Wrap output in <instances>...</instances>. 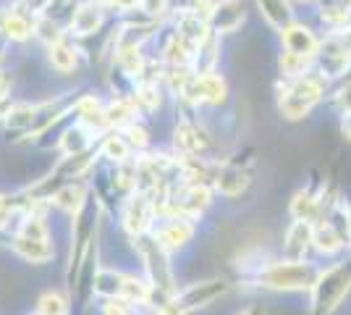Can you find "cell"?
<instances>
[{"mask_svg": "<svg viewBox=\"0 0 351 315\" xmlns=\"http://www.w3.org/2000/svg\"><path fill=\"white\" fill-rule=\"evenodd\" d=\"M320 195L309 192V189H299L291 200V215L293 221H315L320 215Z\"/></svg>", "mask_w": 351, "mask_h": 315, "instance_id": "cell-21", "label": "cell"}, {"mask_svg": "<svg viewBox=\"0 0 351 315\" xmlns=\"http://www.w3.org/2000/svg\"><path fill=\"white\" fill-rule=\"evenodd\" d=\"M257 5H260V14H263L273 27L283 30V27L291 24L293 11L286 0H257Z\"/></svg>", "mask_w": 351, "mask_h": 315, "instance_id": "cell-22", "label": "cell"}, {"mask_svg": "<svg viewBox=\"0 0 351 315\" xmlns=\"http://www.w3.org/2000/svg\"><path fill=\"white\" fill-rule=\"evenodd\" d=\"M11 250L29 266H47L56 257V244L50 240H27V237H11Z\"/></svg>", "mask_w": 351, "mask_h": 315, "instance_id": "cell-10", "label": "cell"}, {"mask_svg": "<svg viewBox=\"0 0 351 315\" xmlns=\"http://www.w3.org/2000/svg\"><path fill=\"white\" fill-rule=\"evenodd\" d=\"M302 3H309V0H302Z\"/></svg>", "mask_w": 351, "mask_h": 315, "instance_id": "cell-36", "label": "cell"}, {"mask_svg": "<svg viewBox=\"0 0 351 315\" xmlns=\"http://www.w3.org/2000/svg\"><path fill=\"white\" fill-rule=\"evenodd\" d=\"M280 66V74L286 76V79H302V76H307V69H309V60L307 58H299V56H291V53H283L278 60Z\"/></svg>", "mask_w": 351, "mask_h": 315, "instance_id": "cell-25", "label": "cell"}, {"mask_svg": "<svg viewBox=\"0 0 351 315\" xmlns=\"http://www.w3.org/2000/svg\"><path fill=\"white\" fill-rule=\"evenodd\" d=\"M249 187V174L236 163L215 165V176H213V189L223 197H239Z\"/></svg>", "mask_w": 351, "mask_h": 315, "instance_id": "cell-11", "label": "cell"}, {"mask_svg": "<svg viewBox=\"0 0 351 315\" xmlns=\"http://www.w3.org/2000/svg\"><path fill=\"white\" fill-rule=\"evenodd\" d=\"M123 279H126L123 270L100 266L97 273H95V297H100V300H116V297H121Z\"/></svg>", "mask_w": 351, "mask_h": 315, "instance_id": "cell-19", "label": "cell"}, {"mask_svg": "<svg viewBox=\"0 0 351 315\" xmlns=\"http://www.w3.org/2000/svg\"><path fill=\"white\" fill-rule=\"evenodd\" d=\"M97 152H100V158L108 161L110 165H121V163H126V161H132L134 150L129 148V142L123 139L121 132H108V135L100 137Z\"/></svg>", "mask_w": 351, "mask_h": 315, "instance_id": "cell-18", "label": "cell"}, {"mask_svg": "<svg viewBox=\"0 0 351 315\" xmlns=\"http://www.w3.org/2000/svg\"><path fill=\"white\" fill-rule=\"evenodd\" d=\"M341 135H343L346 142H351V110H346L343 119H341Z\"/></svg>", "mask_w": 351, "mask_h": 315, "instance_id": "cell-31", "label": "cell"}, {"mask_svg": "<svg viewBox=\"0 0 351 315\" xmlns=\"http://www.w3.org/2000/svg\"><path fill=\"white\" fill-rule=\"evenodd\" d=\"M121 135H123V139L129 142V148H132V150H136L139 155H145V150L149 148V132H147L139 121L132 124V126H126Z\"/></svg>", "mask_w": 351, "mask_h": 315, "instance_id": "cell-26", "label": "cell"}, {"mask_svg": "<svg viewBox=\"0 0 351 315\" xmlns=\"http://www.w3.org/2000/svg\"><path fill=\"white\" fill-rule=\"evenodd\" d=\"M280 43L286 47V53L299 56V58L315 60L320 53V40L315 37V32L304 24H299V21H291L289 27L280 30Z\"/></svg>", "mask_w": 351, "mask_h": 315, "instance_id": "cell-7", "label": "cell"}, {"mask_svg": "<svg viewBox=\"0 0 351 315\" xmlns=\"http://www.w3.org/2000/svg\"><path fill=\"white\" fill-rule=\"evenodd\" d=\"M34 21L37 19L24 14L21 8H11L0 16V32L8 37V43H27L29 37H34Z\"/></svg>", "mask_w": 351, "mask_h": 315, "instance_id": "cell-15", "label": "cell"}, {"mask_svg": "<svg viewBox=\"0 0 351 315\" xmlns=\"http://www.w3.org/2000/svg\"><path fill=\"white\" fill-rule=\"evenodd\" d=\"M320 279V268L312 266L307 260H273V263H263V268H257L254 281L263 289H273V292H304L317 284Z\"/></svg>", "mask_w": 351, "mask_h": 315, "instance_id": "cell-1", "label": "cell"}, {"mask_svg": "<svg viewBox=\"0 0 351 315\" xmlns=\"http://www.w3.org/2000/svg\"><path fill=\"white\" fill-rule=\"evenodd\" d=\"M37 315H69L71 313V305H69V297H63L60 292H45L37 300Z\"/></svg>", "mask_w": 351, "mask_h": 315, "instance_id": "cell-24", "label": "cell"}, {"mask_svg": "<svg viewBox=\"0 0 351 315\" xmlns=\"http://www.w3.org/2000/svg\"><path fill=\"white\" fill-rule=\"evenodd\" d=\"M158 224V210H155V200L152 195H139L134 192L123 200V208H121V226L123 231L136 240V237H145L152 234V229Z\"/></svg>", "mask_w": 351, "mask_h": 315, "instance_id": "cell-4", "label": "cell"}, {"mask_svg": "<svg viewBox=\"0 0 351 315\" xmlns=\"http://www.w3.org/2000/svg\"><path fill=\"white\" fill-rule=\"evenodd\" d=\"M349 244H351V208H349Z\"/></svg>", "mask_w": 351, "mask_h": 315, "instance_id": "cell-34", "label": "cell"}, {"mask_svg": "<svg viewBox=\"0 0 351 315\" xmlns=\"http://www.w3.org/2000/svg\"><path fill=\"white\" fill-rule=\"evenodd\" d=\"M152 237L160 242L168 253L184 250V247L194 240V221H189V218H181V215L160 218L158 229H152Z\"/></svg>", "mask_w": 351, "mask_h": 315, "instance_id": "cell-6", "label": "cell"}, {"mask_svg": "<svg viewBox=\"0 0 351 315\" xmlns=\"http://www.w3.org/2000/svg\"><path fill=\"white\" fill-rule=\"evenodd\" d=\"M47 63H50L53 71H58V74H71L73 69L79 66V50H76V45H71L69 40H63L58 45L47 47Z\"/></svg>", "mask_w": 351, "mask_h": 315, "instance_id": "cell-20", "label": "cell"}, {"mask_svg": "<svg viewBox=\"0 0 351 315\" xmlns=\"http://www.w3.org/2000/svg\"><path fill=\"white\" fill-rule=\"evenodd\" d=\"M325 95V79L322 76H302L289 82L278 95V110L286 121L304 119L309 110L322 100Z\"/></svg>", "mask_w": 351, "mask_h": 315, "instance_id": "cell-2", "label": "cell"}, {"mask_svg": "<svg viewBox=\"0 0 351 315\" xmlns=\"http://www.w3.org/2000/svg\"><path fill=\"white\" fill-rule=\"evenodd\" d=\"M349 234L343 229H338L330 218H325L320 224H315V237H312V247L322 253V255H336L349 244Z\"/></svg>", "mask_w": 351, "mask_h": 315, "instance_id": "cell-14", "label": "cell"}, {"mask_svg": "<svg viewBox=\"0 0 351 315\" xmlns=\"http://www.w3.org/2000/svg\"><path fill=\"white\" fill-rule=\"evenodd\" d=\"M349 292L351 266H330L328 270H320L317 284L312 286V313L333 315Z\"/></svg>", "mask_w": 351, "mask_h": 315, "instance_id": "cell-3", "label": "cell"}, {"mask_svg": "<svg viewBox=\"0 0 351 315\" xmlns=\"http://www.w3.org/2000/svg\"><path fill=\"white\" fill-rule=\"evenodd\" d=\"M34 119H37V103H14L3 110V124H5V129L21 137L32 135Z\"/></svg>", "mask_w": 351, "mask_h": 315, "instance_id": "cell-16", "label": "cell"}, {"mask_svg": "<svg viewBox=\"0 0 351 315\" xmlns=\"http://www.w3.org/2000/svg\"><path fill=\"white\" fill-rule=\"evenodd\" d=\"M87 202H89V187L84 181H69V184H63L58 192L53 195V200H50L53 208H58L60 213H66L71 218L79 215Z\"/></svg>", "mask_w": 351, "mask_h": 315, "instance_id": "cell-12", "label": "cell"}, {"mask_svg": "<svg viewBox=\"0 0 351 315\" xmlns=\"http://www.w3.org/2000/svg\"><path fill=\"white\" fill-rule=\"evenodd\" d=\"M312 237H315V224L312 221H293L286 229V237H283L286 260H304L307 250L312 247Z\"/></svg>", "mask_w": 351, "mask_h": 315, "instance_id": "cell-13", "label": "cell"}, {"mask_svg": "<svg viewBox=\"0 0 351 315\" xmlns=\"http://www.w3.org/2000/svg\"><path fill=\"white\" fill-rule=\"evenodd\" d=\"M343 3H346V5H351V0H343Z\"/></svg>", "mask_w": 351, "mask_h": 315, "instance_id": "cell-35", "label": "cell"}, {"mask_svg": "<svg viewBox=\"0 0 351 315\" xmlns=\"http://www.w3.org/2000/svg\"><path fill=\"white\" fill-rule=\"evenodd\" d=\"M136 116H139V108L134 105L132 97H116L105 105V119L110 132H123L126 126L136 124Z\"/></svg>", "mask_w": 351, "mask_h": 315, "instance_id": "cell-17", "label": "cell"}, {"mask_svg": "<svg viewBox=\"0 0 351 315\" xmlns=\"http://www.w3.org/2000/svg\"><path fill=\"white\" fill-rule=\"evenodd\" d=\"M103 21H105L103 5H97V3H92V0H84V3L76 5L71 21H69V34L79 37V40L95 37V34L100 32V27H103Z\"/></svg>", "mask_w": 351, "mask_h": 315, "instance_id": "cell-8", "label": "cell"}, {"mask_svg": "<svg viewBox=\"0 0 351 315\" xmlns=\"http://www.w3.org/2000/svg\"><path fill=\"white\" fill-rule=\"evenodd\" d=\"M66 34H69V32H63V24L53 21V19H47V16H37V21H34V37L43 43L45 50H47L50 45L63 43Z\"/></svg>", "mask_w": 351, "mask_h": 315, "instance_id": "cell-23", "label": "cell"}, {"mask_svg": "<svg viewBox=\"0 0 351 315\" xmlns=\"http://www.w3.org/2000/svg\"><path fill=\"white\" fill-rule=\"evenodd\" d=\"M247 19L244 11V3L241 0H218L215 5V14L210 19V32L213 34H234Z\"/></svg>", "mask_w": 351, "mask_h": 315, "instance_id": "cell-9", "label": "cell"}, {"mask_svg": "<svg viewBox=\"0 0 351 315\" xmlns=\"http://www.w3.org/2000/svg\"><path fill=\"white\" fill-rule=\"evenodd\" d=\"M320 19L328 27H343L351 19V8L349 5H328V8H322Z\"/></svg>", "mask_w": 351, "mask_h": 315, "instance_id": "cell-27", "label": "cell"}, {"mask_svg": "<svg viewBox=\"0 0 351 315\" xmlns=\"http://www.w3.org/2000/svg\"><path fill=\"white\" fill-rule=\"evenodd\" d=\"M239 315H265V310H263V305H249L247 310H241Z\"/></svg>", "mask_w": 351, "mask_h": 315, "instance_id": "cell-33", "label": "cell"}, {"mask_svg": "<svg viewBox=\"0 0 351 315\" xmlns=\"http://www.w3.org/2000/svg\"><path fill=\"white\" fill-rule=\"evenodd\" d=\"M336 105L346 113V110H351V84H346L343 90L336 95Z\"/></svg>", "mask_w": 351, "mask_h": 315, "instance_id": "cell-30", "label": "cell"}, {"mask_svg": "<svg viewBox=\"0 0 351 315\" xmlns=\"http://www.w3.org/2000/svg\"><path fill=\"white\" fill-rule=\"evenodd\" d=\"M139 11L147 19L158 21V19H162V16L171 11V0H139Z\"/></svg>", "mask_w": 351, "mask_h": 315, "instance_id": "cell-28", "label": "cell"}, {"mask_svg": "<svg viewBox=\"0 0 351 315\" xmlns=\"http://www.w3.org/2000/svg\"><path fill=\"white\" fill-rule=\"evenodd\" d=\"M110 8H116L121 16H129L139 8V0H113V5H110Z\"/></svg>", "mask_w": 351, "mask_h": 315, "instance_id": "cell-29", "label": "cell"}, {"mask_svg": "<svg viewBox=\"0 0 351 315\" xmlns=\"http://www.w3.org/2000/svg\"><path fill=\"white\" fill-rule=\"evenodd\" d=\"M8 87H11V82H8V76L0 71V103H5V95H8Z\"/></svg>", "mask_w": 351, "mask_h": 315, "instance_id": "cell-32", "label": "cell"}, {"mask_svg": "<svg viewBox=\"0 0 351 315\" xmlns=\"http://www.w3.org/2000/svg\"><path fill=\"white\" fill-rule=\"evenodd\" d=\"M231 289V284L226 279H205V281H191L184 289H178L173 294V302L184 310V313H191V310H202V307H210L215 300H220L226 292Z\"/></svg>", "mask_w": 351, "mask_h": 315, "instance_id": "cell-5", "label": "cell"}]
</instances>
